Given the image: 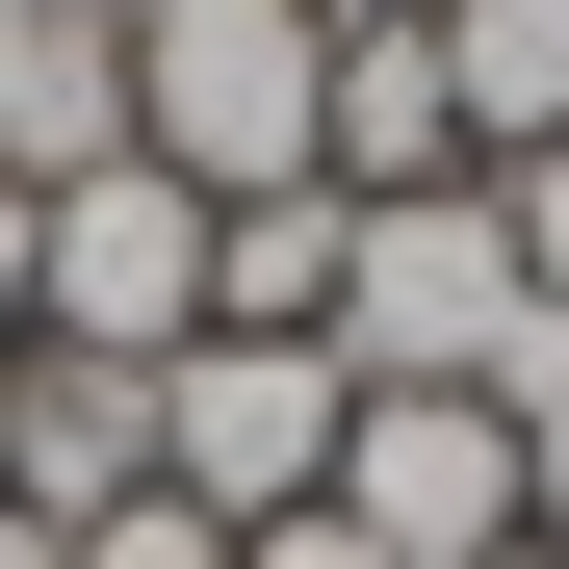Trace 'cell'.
<instances>
[{
    "label": "cell",
    "instance_id": "obj_1",
    "mask_svg": "<svg viewBox=\"0 0 569 569\" xmlns=\"http://www.w3.org/2000/svg\"><path fill=\"white\" fill-rule=\"evenodd\" d=\"M311 104H337L311 0H156L130 27V156L181 208H284V181H311Z\"/></svg>",
    "mask_w": 569,
    "mask_h": 569
},
{
    "label": "cell",
    "instance_id": "obj_2",
    "mask_svg": "<svg viewBox=\"0 0 569 569\" xmlns=\"http://www.w3.org/2000/svg\"><path fill=\"white\" fill-rule=\"evenodd\" d=\"M518 337H543V284H518V233H492V181L337 233V389H466V415H492Z\"/></svg>",
    "mask_w": 569,
    "mask_h": 569
},
{
    "label": "cell",
    "instance_id": "obj_3",
    "mask_svg": "<svg viewBox=\"0 0 569 569\" xmlns=\"http://www.w3.org/2000/svg\"><path fill=\"white\" fill-rule=\"evenodd\" d=\"M337 337H181L156 362V492L208 518V543H259V518H311L337 492Z\"/></svg>",
    "mask_w": 569,
    "mask_h": 569
},
{
    "label": "cell",
    "instance_id": "obj_4",
    "mask_svg": "<svg viewBox=\"0 0 569 569\" xmlns=\"http://www.w3.org/2000/svg\"><path fill=\"white\" fill-rule=\"evenodd\" d=\"M181 337H208V208L156 156L52 181L27 208V362H181Z\"/></svg>",
    "mask_w": 569,
    "mask_h": 569
},
{
    "label": "cell",
    "instance_id": "obj_5",
    "mask_svg": "<svg viewBox=\"0 0 569 569\" xmlns=\"http://www.w3.org/2000/svg\"><path fill=\"white\" fill-rule=\"evenodd\" d=\"M337 518L389 543V569H518V440L466 415V389H362L337 415Z\"/></svg>",
    "mask_w": 569,
    "mask_h": 569
},
{
    "label": "cell",
    "instance_id": "obj_6",
    "mask_svg": "<svg viewBox=\"0 0 569 569\" xmlns=\"http://www.w3.org/2000/svg\"><path fill=\"white\" fill-rule=\"evenodd\" d=\"M130 492H156V362H0V518L78 543Z\"/></svg>",
    "mask_w": 569,
    "mask_h": 569
},
{
    "label": "cell",
    "instance_id": "obj_7",
    "mask_svg": "<svg viewBox=\"0 0 569 569\" xmlns=\"http://www.w3.org/2000/svg\"><path fill=\"white\" fill-rule=\"evenodd\" d=\"M311 181H337V208H440V181H492V156H466V104H440V27H337Z\"/></svg>",
    "mask_w": 569,
    "mask_h": 569
},
{
    "label": "cell",
    "instance_id": "obj_8",
    "mask_svg": "<svg viewBox=\"0 0 569 569\" xmlns=\"http://www.w3.org/2000/svg\"><path fill=\"white\" fill-rule=\"evenodd\" d=\"M130 156V27H78V0H0V181H104Z\"/></svg>",
    "mask_w": 569,
    "mask_h": 569
},
{
    "label": "cell",
    "instance_id": "obj_9",
    "mask_svg": "<svg viewBox=\"0 0 569 569\" xmlns=\"http://www.w3.org/2000/svg\"><path fill=\"white\" fill-rule=\"evenodd\" d=\"M337 181H284V208H208V337H337Z\"/></svg>",
    "mask_w": 569,
    "mask_h": 569
},
{
    "label": "cell",
    "instance_id": "obj_10",
    "mask_svg": "<svg viewBox=\"0 0 569 569\" xmlns=\"http://www.w3.org/2000/svg\"><path fill=\"white\" fill-rule=\"evenodd\" d=\"M440 104H466V156H543L569 130V0H440Z\"/></svg>",
    "mask_w": 569,
    "mask_h": 569
},
{
    "label": "cell",
    "instance_id": "obj_11",
    "mask_svg": "<svg viewBox=\"0 0 569 569\" xmlns=\"http://www.w3.org/2000/svg\"><path fill=\"white\" fill-rule=\"evenodd\" d=\"M492 233H518V284L569 311V130H543V156H492Z\"/></svg>",
    "mask_w": 569,
    "mask_h": 569
},
{
    "label": "cell",
    "instance_id": "obj_12",
    "mask_svg": "<svg viewBox=\"0 0 569 569\" xmlns=\"http://www.w3.org/2000/svg\"><path fill=\"white\" fill-rule=\"evenodd\" d=\"M52 569H233V543H208V518H181V492H130V518H78Z\"/></svg>",
    "mask_w": 569,
    "mask_h": 569
},
{
    "label": "cell",
    "instance_id": "obj_13",
    "mask_svg": "<svg viewBox=\"0 0 569 569\" xmlns=\"http://www.w3.org/2000/svg\"><path fill=\"white\" fill-rule=\"evenodd\" d=\"M233 569H389V543H362V518H337V492H311V518H259V543H233Z\"/></svg>",
    "mask_w": 569,
    "mask_h": 569
},
{
    "label": "cell",
    "instance_id": "obj_14",
    "mask_svg": "<svg viewBox=\"0 0 569 569\" xmlns=\"http://www.w3.org/2000/svg\"><path fill=\"white\" fill-rule=\"evenodd\" d=\"M518 543H569V389L518 415Z\"/></svg>",
    "mask_w": 569,
    "mask_h": 569
},
{
    "label": "cell",
    "instance_id": "obj_15",
    "mask_svg": "<svg viewBox=\"0 0 569 569\" xmlns=\"http://www.w3.org/2000/svg\"><path fill=\"white\" fill-rule=\"evenodd\" d=\"M0 362H27V181H0Z\"/></svg>",
    "mask_w": 569,
    "mask_h": 569
},
{
    "label": "cell",
    "instance_id": "obj_16",
    "mask_svg": "<svg viewBox=\"0 0 569 569\" xmlns=\"http://www.w3.org/2000/svg\"><path fill=\"white\" fill-rule=\"evenodd\" d=\"M311 27H440V0H311Z\"/></svg>",
    "mask_w": 569,
    "mask_h": 569
},
{
    "label": "cell",
    "instance_id": "obj_17",
    "mask_svg": "<svg viewBox=\"0 0 569 569\" xmlns=\"http://www.w3.org/2000/svg\"><path fill=\"white\" fill-rule=\"evenodd\" d=\"M78 27H156V0H78Z\"/></svg>",
    "mask_w": 569,
    "mask_h": 569
},
{
    "label": "cell",
    "instance_id": "obj_18",
    "mask_svg": "<svg viewBox=\"0 0 569 569\" xmlns=\"http://www.w3.org/2000/svg\"><path fill=\"white\" fill-rule=\"evenodd\" d=\"M0 569H52V543H27V518H0Z\"/></svg>",
    "mask_w": 569,
    "mask_h": 569
}]
</instances>
